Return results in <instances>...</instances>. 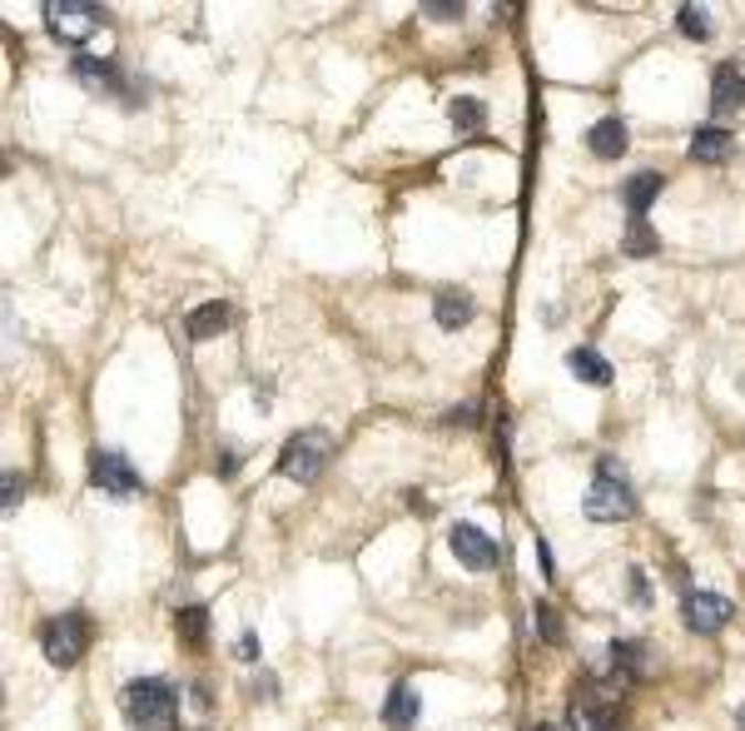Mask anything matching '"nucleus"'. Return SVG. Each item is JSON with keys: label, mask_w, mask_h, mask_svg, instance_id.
<instances>
[{"label": "nucleus", "mask_w": 745, "mask_h": 731, "mask_svg": "<svg viewBox=\"0 0 745 731\" xmlns=\"http://www.w3.org/2000/svg\"><path fill=\"white\" fill-rule=\"evenodd\" d=\"M125 721L135 731H174L179 727V691L164 677H135L119 697Z\"/></svg>", "instance_id": "nucleus-1"}, {"label": "nucleus", "mask_w": 745, "mask_h": 731, "mask_svg": "<svg viewBox=\"0 0 745 731\" xmlns=\"http://www.w3.org/2000/svg\"><path fill=\"white\" fill-rule=\"evenodd\" d=\"M596 483L586 488V498H582V512L592 522H626V518H636V492L626 488V478H621V463H611V458H602L596 463Z\"/></svg>", "instance_id": "nucleus-2"}, {"label": "nucleus", "mask_w": 745, "mask_h": 731, "mask_svg": "<svg viewBox=\"0 0 745 731\" xmlns=\"http://www.w3.org/2000/svg\"><path fill=\"white\" fill-rule=\"evenodd\" d=\"M328 458H333V433L328 428H298L294 438L284 443V453H278V473L294 483H313L318 473L328 468Z\"/></svg>", "instance_id": "nucleus-3"}, {"label": "nucleus", "mask_w": 745, "mask_h": 731, "mask_svg": "<svg viewBox=\"0 0 745 731\" xmlns=\"http://www.w3.org/2000/svg\"><path fill=\"white\" fill-rule=\"evenodd\" d=\"M40 651H45L50 667H75L89 651V622L79 612H65V617H50L40 627Z\"/></svg>", "instance_id": "nucleus-4"}, {"label": "nucleus", "mask_w": 745, "mask_h": 731, "mask_svg": "<svg viewBox=\"0 0 745 731\" xmlns=\"http://www.w3.org/2000/svg\"><path fill=\"white\" fill-rule=\"evenodd\" d=\"M99 25H105V11H99V6H85V0H50L45 6V31L55 35L60 45H85Z\"/></svg>", "instance_id": "nucleus-5"}, {"label": "nucleus", "mask_w": 745, "mask_h": 731, "mask_svg": "<svg viewBox=\"0 0 745 731\" xmlns=\"http://www.w3.org/2000/svg\"><path fill=\"white\" fill-rule=\"evenodd\" d=\"M89 483H95L99 492H109V498H139V492H145L139 468H129V458L105 453V448L89 453Z\"/></svg>", "instance_id": "nucleus-6"}, {"label": "nucleus", "mask_w": 745, "mask_h": 731, "mask_svg": "<svg viewBox=\"0 0 745 731\" xmlns=\"http://www.w3.org/2000/svg\"><path fill=\"white\" fill-rule=\"evenodd\" d=\"M731 617H735V602L721 597V592L691 587V592L681 597V622H685L691 632H701V637H715V632H721Z\"/></svg>", "instance_id": "nucleus-7"}, {"label": "nucleus", "mask_w": 745, "mask_h": 731, "mask_svg": "<svg viewBox=\"0 0 745 731\" xmlns=\"http://www.w3.org/2000/svg\"><path fill=\"white\" fill-rule=\"evenodd\" d=\"M447 548H453V558L462 562L467 572H492L497 568V542L487 538L477 522H453V532H447Z\"/></svg>", "instance_id": "nucleus-8"}, {"label": "nucleus", "mask_w": 745, "mask_h": 731, "mask_svg": "<svg viewBox=\"0 0 745 731\" xmlns=\"http://www.w3.org/2000/svg\"><path fill=\"white\" fill-rule=\"evenodd\" d=\"M711 110L721 120L745 110V61H721L711 71Z\"/></svg>", "instance_id": "nucleus-9"}, {"label": "nucleus", "mask_w": 745, "mask_h": 731, "mask_svg": "<svg viewBox=\"0 0 745 731\" xmlns=\"http://www.w3.org/2000/svg\"><path fill=\"white\" fill-rule=\"evenodd\" d=\"M70 75H75L85 91H95V95H115L119 91V65L109 61V55H75V61H70Z\"/></svg>", "instance_id": "nucleus-10"}, {"label": "nucleus", "mask_w": 745, "mask_h": 731, "mask_svg": "<svg viewBox=\"0 0 745 731\" xmlns=\"http://www.w3.org/2000/svg\"><path fill=\"white\" fill-rule=\"evenodd\" d=\"M433 319H437V329H447V333L467 329V324L477 319L472 294H467V289H443V294L433 299Z\"/></svg>", "instance_id": "nucleus-11"}, {"label": "nucleus", "mask_w": 745, "mask_h": 731, "mask_svg": "<svg viewBox=\"0 0 745 731\" xmlns=\"http://www.w3.org/2000/svg\"><path fill=\"white\" fill-rule=\"evenodd\" d=\"M228 324H234V304L209 299V304H199V309H189L184 329H189V339H219Z\"/></svg>", "instance_id": "nucleus-12"}, {"label": "nucleus", "mask_w": 745, "mask_h": 731, "mask_svg": "<svg viewBox=\"0 0 745 731\" xmlns=\"http://www.w3.org/2000/svg\"><path fill=\"white\" fill-rule=\"evenodd\" d=\"M626 120H616V115H606V120H596L592 130H586V150L596 155V160H621L626 155Z\"/></svg>", "instance_id": "nucleus-13"}, {"label": "nucleus", "mask_w": 745, "mask_h": 731, "mask_svg": "<svg viewBox=\"0 0 745 731\" xmlns=\"http://www.w3.org/2000/svg\"><path fill=\"white\" fill-rule=\"evenodd\" d=\"M566 721H572V731H611V707L582 687L572 697V707H566Z\"/></svg>", "instance_id": "nucleus-14"}, {"label": "nucleus", "mask_w": 745, "mask_h": 731, "mask_svg": "<svg viewBox=\"0 0 745 731\" xmlns=\"http://www.w3.org/2000/svg\"><path fill=\"white\" fill-rule=\"evenodd\" d=\"M417 717H423V701H417V691L407 687V681H393V691H387V707H383V721L393 731H413Z\"/></svg>", "instance_id": "nucleus-15"}, {"label": "nucleus", "mask_w": 745, "mask_h": 731, "mask_svg": "<svg viewBox=\"0 0 745 731\" xmlns=\"http://www.w3.org/2000/svg\"><path fill=\"white\" fill-rule=\"evenodd\" d=\"M731 150H735V135L725 130V125H701V130L691 135V160H701V165L731 160Z\"/></svg>", "instance_id": "nucleus-16"}, {"label": "nucleus", "mask_w": 745, "mask_h": 731, "mask_svg": "<svg viewBox=\"0 0 745 731\" xmlns=\"http://www.w3.org/2000/svg\"><path fill=\"white\" fill-rule=\"evenodd\" d=\"M566 369H572L582 383H592V389H606V383H611V363H606L596 349H586V343L566 349Z\"/></svg>", "instance_id": "nucleus-17"}, {"label": "nucleus", "mask_w": 745, "mask_h": 731, "mask_svg": "<svg viewBox=\"0 0 745 731\" xmlns=\"http://www.w3.org/2000/svg\"><path fill=\"white\" fill-rule=\"evenodd\" d=\"M661 174L656 170H641V174H631L626 180V190H621V200H626V210H631V220H646V210L656 204V194H661Z\"/></svg>", "instance_id": "nucleus-18"}, {"label": "nucleus", "mask_w": 745, "mask_h": 731, "mask_svg": "<svg viewBox=\"0 0 745 731\" xmlns=\"http://www.w3.org/2000/svg\"><path fill=\"white\" fill-rule=\"evenodd\" d=\"M447 120H453V130H457V135H472V130H482L487 105H482V100H472V95H457V100L447 105Z\"/></svg>", "instance_id": "nucleus-19"}, {"label": "nucleus", "mask_w": 745, "mask_h": 731, "mask_svg": "<svg viewBox=\"0 0 745 731\" xmlns=\"http://www.w3.org/2000/svg\"><path fill=\"white\" fill-rule=\"evenodd\" d=\"M675 25H681V35L685 41H711V15L701 11V6H681V11H675Z\"/></svg>", "instance_id": "nucleus-20"}, {"label": "nucleus", "mask_w": 745, "mask_h": 731, "mask_svg": "<svg viewBox=\"0 0 745 731\" xmlns=\"http://www.w3.org/2000/svg\"><path fill=\"white\" fill-rule=\"evenodd\" d=\"M621 250L641 259V254H656V250H661V240H656V230H651V224H646V220H631V230H626Z\"/></svg>", "instance_id": "nucleus-21"}, {"label": "nucleus", "mask_w": 745, "mask_h": 731, "mask_svg": "<svg viewBox=\"0 0 745 731\" xmlns=\"http://www.w3.org/2000/svg\"><path fill=\"white\" fill-rule=\"evenodd\" d=\"M204 607H184L179 612V632H184V642L189 647H204Z\"/></svg>", "instance_id": "nucleus-22"}, {"label": "nucleus", "mask_w": 745, "mask_h": 731, "mask_svg": "<svg viewBox=\"0 0 745 731\" xmlns=\"http://www.w3.org/2000/svg\"><path fill=\"white\" fill-rule=\"evenodd\" d=\"M532 622H536V632H542V642H562V622H556V612L546 607V602L532 607Z\"/></svg>", "instance_id": "nucleus-23"}, {"label": "nucleus", "mask_w": 745, "mask_h": 731, "mask_svg": "<svg viewBox=\"0 0 745 731\" xmlns=\"http://www.w3.org/2000/svg\"><path fill=\"white\" fill-rule=\"evenodd\" d=\"M20 492H25V488H20L15 468H10V473H6V512H15V508H20Z\"/></svg>", "instance_id": "nucleus-24"}, {"label": "nucleus", "mask_w": 745, "mask_h": 731, "mask_svg": "<svg viewBox=\"0 0 745 731\" xmlns=\"http://www.w3.org/2000/svg\"><path fill=\"white\" fill-rule=\"evenodd\" d=\"M631 597H636V607H646V602H651V592H646V578H641V572H631Z\"/></svg>", "instance_id": "nucleus-25"}, {"label": "nucleus", "mask_w": 745, "mask_h": 731, "mask_svg": "<svg viewBox=\"0 0 745 731\" xmlns=\"http://www.w3.org/2000/svg\"><path fill=\"white\" fill-rule=\"evenodd\" d=\"M427 15H437V21H457V15H462V6H427Z\"/></svg>", "instance_id": "nucleus-26"}, {"label": "nucleus", "mask_w": 745, "mask_h": 731, "mask_svg": "<svg viewBox=\"0 0 745 731\" xmlns=\"http://www.w3.org/2000/svg\"><path fill=\"white\" fill-rule=\"evenodd\" d=\"M443 423H472V403H462V409H453Z\"/></svg>", "instance_id": "nucleus-27"}, {"label": "nucleus", "mask_w": 745, "mask_h": 731, "mask_svg": "<svg viewBox=\"0 0 745 731\" xmlns=\"http://www.w3.org/2000/svg\"><path fill=\"white\" fill-rule=\"evenodd\" d=\"M234 463H238V458H234V453H224V458H219V478H234V473H238V468H234Z\"/></svg>", "instance_id": "nucleus-28"}, {"label": "nucleus", "mask_w": 745, "mask_h": 731, "mask_svg": "<svg viewBox=\"0 0 745 731\" xmlns=\"http://www.w3.org/2000/svg\"><path fill=\"white\" fill-rule=\"evenodd\" d=\"M526 731H556V727H552V721H536V727H526Z\"/></svg>", "instance_id": "nucleus-29"}, {"label": "nucleus", "mask_w": 745, "mask_h": 731, "mask_svg": "<svg viewBox=\"0 0 745 731\" xmlns=\"http://www.w3.org/2000/svg\"><path fill=\"white\" fill-rule=\"evenodd\" d=\"M735 731H745V707H741V717H735Z\"/></svg>", "instance_id": "nucleus-30"}]
</instances>
